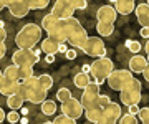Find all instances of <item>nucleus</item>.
I'll return each instance as SVG.
<instances>
[{
	"instance_id": "nucleus-1",
	"label": "nucleus",
	"mask_w": 149,
	"mask_h": 124,
	"mask_svg": "<svg viewBox=\"0 0 149 124\" xmlns=\"http://www.w3.org/2000/svg\"><path fill=\"white\" fill-rule=\"evenodd\" d=\"M63 23H65V30H66V42L73 48L83 51V46L88 40V33L81 27L80 20H76L74 17H70V18L63 20Z\"/></svg>"
},
{
	"instance_id": "nucleus-2",
	"label": "nucleus",
	"mask_w": 149,
	"mask_h": 124,
	"mask_svg": "<svg viewBox=\"0 0 149 124\" xmlns=\"http://www.w3.org/2000/svg\"><path fill=\"white\" fill-rule=\"evenodd\" d=\"M42 40V27L37 23H27L17 33L15 43L18 48H33Z\"/></svg>"
},
{
	"instance_id": "nucleus-3",
	"label": "nucleus",
	"mask_w": 149,
	"mask_h": 124,
	"mask_svg": "<svg viewBox=\"0 0 149 124\" xmlns=\"http://www.w3.org/2000/svg\"><path fill=\"white\" fill-rule=\"evenodd\" d=\"M113 70H114V65H113L111 60L108 58V56H101V58H96L95 61L91 63L90 75L93 76V80H95L98 85H103Z\"/></svg>"
},
{
	"instance_id": "nucleus-4",
	"label": "nucleus",
	"mask_w": 149,
	"mask_h": 124,
	"mask_svg": "<svg viewBox=\"0 0 149 124\" xmlns=\"http://www.w3.org/2000/svg\"><path fill=\"white\" fill-rule=\"evenodd\" d=\"M23 86L27 89V101L32 104H42L47 99V89L42 88V85L38 83V76L33 75L32 78L23 81Z\"/></svg>"
},
{
	"instance_id": "nucleus-5",
	"label": "nucleus",
	"mask_w": 149,
	"mask_h": 124,
	"mask_svg": "<svg viewBox=\"0 0 149 124\" xmlns=\"http://www.w3.org/2000/svg\"><path fill=\"white\" fill-rule=\"evenodd\" d=\"M141 91H143L141 81L136 80V78H133L131 83H128V85L119 91V99H121V103L124 104V106L139 104V101H141Z\"/></svg>"
},
{
	"instance_id": "nucleus-6",
	"label": "nucleus",
	"mask_w": 149,
	"mask_h": 124,
	"mask_svg": "<svg viewBox=\"0 0 149 124\" xmlns=\"http://www.w3.org/2000/svg\"><path fill=\"white\" fill-rule=\"evenodd\" d=\"M40 61V55L33 48H18L12 55V63L17 66H35Z\"/></svg>"
},
{
	"instance_id": "nucleus-7",
	"label": "nucleus",
	"mask_w": 149,
	"mask_h": 124,
	"mask_svg": "<svg viewBox=\"0 0 149 124\" xmlns=\"http://www.w3.org/2000/svg\"><path fill=\"white\" fill-rule=\"evenodd\" d=\"M133 78L134 76H133V71L131 70H113L109 73V76L106 78V81H108V85H109L111 89L121 91L128 83H131Z\"/></svg>"
},
{
	"instance_id": "nucleus-8",
	"label": "nucleus",
	"mask_w": 149,
	"mask_h": 124,
	"mask_svg": "<svg viewBox=\"0 0 149 124\" xmlns=\"http://www.w3.org/2000/svg\"><path fill=\"white\" fill-rule=\"evenodd\" d=\"M83 53H86L88 56L93 58H101L106 56V46L100 37H88L85 46H83Z\"/></svg>"
},
{
	"instance_id": "nucleus-9",
	"label": "nucleus",
	"mask_w": 149,
	"mask_h": 124,
	"mask_svg": "<svg viewBox=\"0 0 149 124\" xmlns=\"http://www.w3.org/2000/svg\"><path fill=\"white\" fill-rule=\"evenodd\" d=\"M61 113L71 119H80L85 114V108H83L81 101H78L76 98L71 96L70 99L61 103Z\"/></svg>"
},
{
	"instance_id": "nucleus-10",
	"label": "nucleus",
	"mask_w": 149,
	"mask_h": 124,
	"mask_svg": "<svg viewBox=\"0 0 149 124\" xmlns=\"http://www.w3.org/2000/svg\"><path fill=\"white\" fill-rule=\"evenodd\" d=\"M98 98H100V85L96 83V81H91L90 85L83 89V94H81V104H83V108H91V106H95L98 104Z\"/></svg>"
},
{
	"instance_id": "nucleus-11",
	"label": "nucleus",
	"mask_w": 149,
	"mask_h": 124,
	"mask_svg": "<svg viewBox=\"0 0 149 124\" xmlns=\"http://www.w3.org/2000/svg\"><path fill=\"white\" fill-rule=\"evenodd\" d=\"M123 116L121 113V106L114 101H109L103 108V116H101V121L104 124H116L119 121V118Z\"/></svg>"
},
{
	"instance_id": "nucleus-12",
	"label": "nucleus",
	"mask_w": 149,
	"mask_h": 124,
	"mask_svg": "<svg viewBox=\"0 0 149 124\" xmlns=\"http://www.w3.org/2000/svg\"><path fill=\"white\" fill-rule=\"evenodd\" d=\"M50 13H53V15L56 17V18H60V20H66L70 17H74V8L70 7L68 3H65V2L56 0L53 3V7H52V12H50Z\"/></svg>"
},
{
	"instance_id": "nucleus-13",
	"label": "nucleus",
	"mask_w": 149,
	"mask_h": 124,
	"mask_svg": "<svg viewBox=\"0 0 149 124\" xmlns=\"http://www.w3.org/2000/svg\"><path fill=\"white\" fill-rule=\"evenodd\" d=\"M96 18H98V22H103V23H114L118 18V12L111 5H103L96 12Z\"/></svg>"
},
{
	"instance_id": "nucleus-14",
	"label": "nucleus",
	"mask_w": 149,
	"mask_h": 124,
	"mask_svg": "<svg viewBox=\"0 0 149 124\" xmlns=\"http://www.w3.org/2000/svg\"><path fill=\"white\" fill-rule=\"evenodd\" d=\"M8 12H10L15 18H23L25 15H28L30 7L27 5V2H25V0H15V2L8 7Z\"/></svg>"
},
{
	"instance_id": "nucleus-15",
	"label": "nucleus",
	"mask_w": 149,
	"mask_h": 124,
	"mask_svg": "<svg viewBox=\"0 0 149 124\" xmlns=\"http://www.w3.org/2000/svg\"><path fill=\"white\" fill-rule=\"evenodd\" d=\"M18 85H20V81L10 80V78L2 76V80H0V93H2L3 96H10V94L17 93V88H18Z\"/></svg>"
},
{
	"instance_id": "nucleus-16",
	"label": "nucleus",
	"mask_w": 149,
	"mask_h": 124,
	"mask_svg": "<svg viewBox=\"0 0 149 124\" xmlns=\"http://www.w3.org/2000/svg\"><path fill=\"white\" fill-rule=\"evenodd\" d=\"M114 8L118 15H129L136 8V0H114Z\"/></svg>"
},
{
	"instance_id": "nucleus-17",
	"label": "nucleus",
	"mask_w": 149,
	"mask_h": 124,
	"mask_svg": "<svg viewBox=\"0 0 149 124\" xmlns=\"http://www.w3.org/2000/svg\"><path fill=\"white\" fill-rule=\"evenodd\" d=\"M146 66H148V58L143 56V55L136 53L129 60V70L133 71V73H143Z\"/></svg>"
},
{
	"instance_id": "nucleus-18",
	"label": "nucleus",
	"mask_w": 149,
	"mask_h": 124,
	"mask_svg": "<svg viewBox=\"0 0 149 124\" xmlns=\"http://www.w3.org/2000/svg\"><path fill=\"white\" fill-rule=\"evenodd\" d=\"M134 13H136V18L141 27H149V5L148 3H139L134 8Z\"/></svg>"
},
{
	"instance_id": "nucleus-19",
	"label": "nucleus",
	"mask_w": 149,
	"mask_h": 124,
	"mask_svg": "<svg viewBox=\"0 0 149 124\" xmlns=\"http://www.w3.org/2000/svg\"><path fill=\"white\" fill-rule=\"evenodd\" d=\"M48 37H52L53 40H56L60 43H65V42H66V30H65L63 20H60V22L48 32Z\"/></svg>"
},
{
	"instance_id": "nucleus-20",
	"label": "nucleus",
	"mask_w": 149,
	"mask_h": 124,
	"mask_svg": "<svg viewBox=\"0 0 149 124\" xmlns=\"http://www.w3.org/2000/svg\"><path fill=\"white\" fill-rule=\"evenodd\" d=\"M60 42L53 40L52 37H47L45 40H42V51L47 55H56L60 53Z\"/></svg>"
},
{
	"instance_id": "nucleus-21",
	"label": "nucleus",
	"mask_w": 149,
	"mask_h": 124,
	"mask_svg": "<svg viewBox=\"0 0 149 124\" xmlns=\"http://www.w3.org/2000/svg\"><path fill=\"white\" fill-rule=\"evenodd\" d=\"M85 116L86 119L90 121V123H98V121H101V116H103V108L101 106H91V108H86L85 109Z\"/></svg>"
},
{
	"instance_id": "nucleus-22",
	"label": "nucleus",
	"mask_w": 149,
	"mask_h": 124,
	"mask_svg": "<svg viewBox=\"0 0 149 124\" xmlns=\"http://www.w3.org/2000/svg\"><path fill=\"white\" fill-rule=\"evenodd\" d=\"M73 83L76 88H80V89H85L88 85L91 83V76L90 73H83V71H80V73H76L73 78Z\"/></svg>"
},
{
	"instance_id": "nucleus-23",
	"label": "nucleus",
	"mask_w": 149,
	"mask_h": 124,
	"mask_svg": "<svg viewBox=\"0 0 149 124\" xmlns=\"http://www.w3.org/2000/svg\"><path fill=\"white\" fill-rule=\"evenodd\" d=\"M58 22H60V18H56L53 13H48V15H45L42 18V25H40V27H42V30H45V32L48 33Z\"/></svg>"
},
{
	"instance_id": "nucleus-24",
	"label": "nucleus",
	"mask_w": 149,
	"mask_h": 124,
	"mask_svg": "<svg viewBox=\"0 0 149 124\" xmlns=\"http://www.w3.org/2000/svg\"><path fill=\"white\" fill-rule=\"evenodd\" d=\"M23 98L22 96H18V94H17V93H13V94H10V96H7V106H8V108L10 109H20L22 106H23Z\"/></svg>"
},
{
	"instance_id": "nucleus-25",
	"label": "nucleus",
	"mask_w": 149,
	"mask_h": 124,
	"mask_svg": "<svg viewBox=\"0 0 149 124\" xmlns=\"http://www.w3.org/2000/svg\"><path fill=\"white\" fill-rule=\"evenodd\" d=\"M96 30H98V33H100V37H109V35H113V32H114V23L98 22Z\"/></svg>"
},
{
	"instance_id": "nucleus-26",
	"label": "nucleus",
	"mask_w": 149,
	"mask_h": 124,
	"mask_svg": "<svg viewBox=\"0 0 149 124\" xmlns=\"http://www.w3.org/2000/svg\"><path fill=\"white\" fill-rule=\"evenodd\" d=\"M56 103L52 101V99H45V101L42 103V113L45 114V116H53L55 113H56Z\"/></svg>"
},
{
	"instance_id": "nucleus-27",
	"label": "nucleus",
	"mask_w": 149,
	"mask_h": 124,
	"mask_svg": "<svg viewBox=\"0 0 149 124\" xmlns=\"http://www.w3.org/2000/svg\"><path fill=\"white\" fill-rule=\"evenodd\" d=\"M33 76V66H18V81L23 83L25 80Z\"/></svg>"
},
{
	"instance_id": "nucleus-28",
	"label": "nucleus",
	"mask_w": 149,
	"mask_h": 124,
	"mask_svg": "<svg viewBox=\"0 0 149 124\" xmlns=\"http://www.w3.org/2000/svg\"><path fill=\"white\" fill-rule=\"evenodd\" d=\"M25 2L30 7V10H42L50 3V0H25Z\"/></svg>"
},
{
	"instance_id": "nucleus-29",
	"label": "nucleus",
	"mask_w": 149,
	"mask_h": 124,
	"mask_svg": "<svg viewBox=\"0 0 149 124\" xmlns=\"http://www.w3.org/2000/svg\"><path fill=\"white\" fill-rule=\"evenodd\" d=\"M3 76H5V78H10V80L18 81V66L13 65V63H12L10 66H7L5 70H3Z\"/></svg>"
},
{
	"instance_id": "nucleus-30",
	"label": "nucleus",
	"mask_w": 149,
	"mask_h": 124,
	"mask_svg": "<svg viewBox=\"0 0 149 124\" xmlns=\"http://www.w3.org/2000/svg\"><path fill=\"white\" fill-rule=\"evenodd\" d=\"M38 83L42 85V88H45V89L48 91V89H52V86H53V78L45 73V75H40V76H38Z\"/></svg>"
},
{
	"instance_id": "nucleus-31",
	"label": "nucleus",
	"mask_w": 149,
	"mask_h": 124,
	"mask_svg": "<svg viewBox=\"0 0 149 124\" xmlns=\"http://www.w3.org/2000/svg\"><path fill=\"white\" fill-rule=\"evenodd\" d=\"M60 2L68 3L70 7H73L74 10H85L86 3H88V0H60Z\"/></svg>"
},
{
	"instance_id": "nucleus-32",
	"label": "nucleus",
	"mask_w": 149,
	"mask_h": 124,
	"mask_svg": "<svg viewBox=\"0 0 149 124\" xmlns=\"http://www.w3.org/2000/svg\"><path fill=\"white\" fill-rule=\"evenodd\" d=\"M119 124H139V119L136 118V114L126 113L119 118Z\"/></svg>"
},
{
	"instance_id": "nucleus-33",
	"label": "nucleus",
	"mask_w": 149,
	"mask_h": 124,
	"mask_svg": "<svg viewBox=\"0 0 149 124\" xmlns=\"http://www.w3.org/2000/svg\"><path fill=\"white\" fill-rule=\"evenodd\" d=\"M52 123L53 124H76V119H71V118H68V116H65V114L61 113L60 116H56Z\"/></svg>"
},
{
	"instance_id": "nucleus-34",
	"label": "nucleus",
	"mask_w": 149,
	"mask_h": 124,
	"mask_svg": "<svg viewBox=\"0 0 149 124\" xmlns=\"http://www.w3.org/2000/svg\"><path fill=\"white\" fill-rule=\"evenodd\" d=\"M70 98H71V91H70L68 88H60L58 91H56V99H58L60 103L66 101Z\"/></svg>"
},
{
	"instance_id": "nucleus-35",
	"label": "nucleus",
	"mask_w": 149,
	"mask_h": 124,
	"mask_svg": "<svg viewBox=\"0 0 149 124\" xmlns=\"http://www.w3.org/2000/svg\"><path fill=\"white\" fill-rule=\"evenodd\" d=\"M126 48L131 51V53H139L141 51V43L138 40H128L126 42Z\"/></svg>"
},
{
	"instance_id": "nucleus-36",
	"label": "nucleus",
	"mask_w": 149,
	"mask_h": 124,
	"mask_svg": "<svg viewBox=\"0 0 149 124\" xmlns=\"http://www.w3.org/2000/svg\"><path fill=\"white\" fill-rule=\"evenodd\" d=\"M138 119H141L143 124H149V108H141L139 109Z\"/></svg>"
},
{
	"instance_id": "nucleus-37",
	"label": "nucleus",
	"mask_w": 149,
	"mask_h": 124,
	"mask_svg": "<svg viewBox=\"0 0 149 124\" xmlns=\"http://www.w3.org/2000/svg\"><path fill=\"white\" fill-rule=\"evenodd\" d=\"M7 121H8L10 124H15V123H18V121H20V114L17 113L15 109H12L10 113L7 114Z\"/></svg>"
},
{
	"instance_id": "nucleus-38",
	"label": "nucleus",
	"mask_w": 149,
	"mask_h": 124,
	"mask_svg": "<svg viewBox=\"0 0 149 124\" xmlns=\"http://www.w3.org/2000/svg\"><path fill=\"white\" fill-rule=\"evenodd\" d=\"M109 101H111V99H109V96H106V94H100V98H98V106L104 108Z\"/></svg>"
},
{
	"instance_id": "nucleus-39",
	"label": "nucleus",
	"mask_w": 149,
	"mask_h": 124,
	"mask_svg": "<svg viewBox=\"0 0 149 124\" xmlns=\"http://www.w3.org/2000/svg\"><path fill=\"white\" fill-rule=\"evenodd\" d=\"M17 94L23 98V101H27V89H25V86H23V83L18 85V88H17Z\"/></svg>"
},
{
	"instance_id": "nucleus-40",
	"label": "nucleus",
	"mask_w": 149,
	"mask_h": 124,
	"mask_svg": "<svg viewBox=\"0 0 149 124\" xmlns=\"http://www.w3.org/2000/svg\"><path fill=\"white\" fill-rule=\"evenodd\" d=\"M7 40V32L3 28V22H0V43H5Z\"/></svg>"
},
{
	"instance_id": "nucleus-41",
	"label": "nucleus",
	"mask_w": 149,
	"mask_h": 124,
	"mask_svg": "<svg viewBox=\"0 0 149 124\" xmlns=\"http://www.w3.org/2000/svg\"><path fill=\"white\" fill-rule=\"evenodd\" d=\"M65 55H66V58H68V60H74L78 53H76V48H71V50H66Z\"/></svg>"
},
{
	"instance_id": "nucleus-42",
	"label": "nucleus",
	"mask_w": 149,
	"mask_h": 124,
	"mask_svg": "<svg viewBox=\"0 0 149 124\" xmlns=\"http://www.w3.org/2000/svg\"><path fill=\"white\" fill-rule=\"evenodd\" d=\"M139 109H141V108H139L138 104H133V106H129V113H131V114H136V116H138Z\"/></svg>"
},
{
	"instance_id": "nucleus-43",
	"label": "nucleus",
	"mask_w": 149,
	"mask_h": 124,
	"mask_svg": "<svg viewBox=\"0 0 149 124\" xmlns=\"http://www.w3.org/2000/svg\"><path fill=\"white\" fill-rule=\"evenodd\" d=\"M141 37L148 38V40H149V30H148V27H141Z\"/></svg>"
},
{
	"instance_id": "nucleus-44",
	"label": "nucleus",
	"mask_w": 149,
	"mask_h": 124,
	"mask_svg": "<svg viewBox=\"0 0 149 124\" xmlns=\"http://www.w3.org/2000/svg\"><path fill=\"white\" fill-rule=\"evenodd\" d=\"M5 53H7V46H5V43H0V60L5 56Z\"/></svg>"
},
{
	"instance_id": "nucleus-45",
	"label": "nucleus",
	"mask_w": 149,
	"mask_h": 124,
	"mask_svg": "<svg viewBox=\"0 0 149 124\" xmlns=\"http://www.w3.org/2000/svg\"><path fill=\"white\" fill-rule=\"evenodd\" d=\"M143 76H144V80H146V81H149V63H148V66L144 68V71H143Z\"/></svg>"
},
{
	"instance_id": "nucleus-46",
	"label": "nucleus",
	"mask_w": 149,
	"mask_h": 124,
	"mask_svg": "<svg viewBox=\"0 0 149 124\" xmlns=\"http://www.w3.org/2000/svg\"><path fill=\"white\" fill-rule=\"evenodd\" d=\"M81 71H83V73H90V71H91V65H83V66H81Z\"/></svg>"
},
{
	"instance_id": "nucleus-47",
	"label": "nucleus",
	"mask_w": 149,
	"mask_h": 124,
	"mask_svg": "<svg viewBox=\"0 0 149 124\" xmlns=\"http://www.w3.org/2000/svg\"><path fill=\"white\" fill-rule=\"evenodd\" d=\"M45 61H47V63H53V61H55V55H47Z\"/></svg>"
},
{
	"instance_id": "nucleus-48",
	"label": "nucleus",
	"mask_w": 149,
	"mask_h": 124,
	"mask_svg": "<svg viewBox=\"0 0 149 124\" xmlns=\"http://www.w3.org/2000/svg\"><path fill=\"white\" fill-rule=\"evenodd\" d=\"M7 119V114H5V111H3V109L0 108V123H2V121H5Z\"/></svg>"
},
{
	"instance_id": "nucleus-49",
	"label": "nucleus",
	"mask_w": 149,
	"mask_h": 124,
	"mask_svg": "<svg viewBox=\"0 0 149 124\" xmlns=\"http://www.w3.org/2000/svg\"><path fill=\"white\" fill-rule=\"evenodd\" d=\"M144 50H146V58H148V63H149V40L146 43V46H144Z\"/></svg>"
},
{
	"instance_id": "nucleus-50",
	"label": "nucleus",
	"mask_w": 149,
	"mask_h": 124,
	"mask_svg": "<svg viewBox=\"0 0 149 124\" xmlns=\"http://www.w3.org/2000/svg\"><path fill=\"white\" fill-rule=\"evenodd\" d=\"M13 2H15V0H3V5H5L7 8H8V7H10L12 3H13Z\"/></svg>"
},
{
	"instance_id": "nucleus-51",
	"label": "nucleus",
	"mask_w": 149,
	"mask_h": 124,
	"mask_svg": "<svg viewBox=\"0 0 149 124\" xmlns=\"http://www.w3.org/2000/svg\"><path fill=\"white\" fill-rule=\"evenodd\" d=\"M60 51H63V53L66 51V46H65V43H61V45H60Z\"/></svg>"
},
{
	"instance_id": "nucleus-52",
	"label": "nucleus",
	"mask_w": 149,
	"mask_h": 124,
	"mask_svg": "<svg viewBox=\"0 0 149 124\" xmlns=\"http://www.w3.org/2000/svg\"><path fill=\"white\" fill-rule=\"evenodd\" d=\"M3 8H5V5H3V0H0V12L3 10Z\"/></svg>"
},
{
	"instance_id": "nucleus-53",
	"label": "nucleus",
	"mask_w": 149,
	"mask_h": 124,
	"mask_svg": "<svg viewBox=\"0 0 149 124\" xmlns=\"http://www.w3.org/2000/svg\"><path fill=\"white\" fill-rule=\"evenodd\" d=\"M2 76H3V71L0 70V80H2Z\"/></svg>"
},
{
	"instance_id": "nucleus-54",
	"label": "nucleus",
	"mask_w": 149,
	"mask_h": 124,
	"mask_svg": "<svg viewBox=\"0 0 149 124\" xmlns=\"http://www.w3.org/2000/svg\"><path fill=\"white\" fill-rule=\"evenodd\" d=\"M93 124H104L103 121H98V123H93Z\"/></svg>"
},
{
	"instance_id": "nucleus-55",
	"label": "nucleus",
	"mask_w": 149,
	"mask_h": 124,
	"mask_svg": "<svg viewBox=\"0 0 149 124\" xmlns=\"http://www.w3.org/2000/svg\"><path fill=\"white\" fill-rule=\"evenodd\" d=\"M43 124H53V123H52V121H47V123H43Z\"/></svg>"
},
{
	"instance_id": "nucleus-56",
	"label": "nucleus",
	"mask_w": 149,
	"mask_h": 124,
	"mask_svg": "<svg viewBox=\"0 0 149 124\" xmlns=\"http://www.w3.org/2000/svg\"><path fill=\"white\" fill-rule=\"evenodd\" d=\"M146 3H148V5H149V0H148V2H146Z\"/></svg>"
},
{
	"instance_id": "nucleus-57",
	"label": "nucleus",
	"mask_w": 149,
	"mask_h": 124,
	"mask_svg": "<svg viewBox=\"0 0 149 124\" xmlns=\"http://www.w3.org/2000/svg\"><path fill=\"white\" fill-rule=\"evenodd\" d=\"M148 30H149V27H148Z\"/></svg>"
},
{
	"instance_id": "nucleus-58",
	"label": "nucleus",
	"mask_w": 149,
	"mask_h": 124,
	"mask_svg": "<svg viewBox=\"0 0 149 124\" xmlns=\"http://www.w3.org/2000/svg\"><path fill=\"white\" fill-rule=\"evenodd\" d=\"M0 124H2V123H0Z\"/></svg>"
}]
</instances>
